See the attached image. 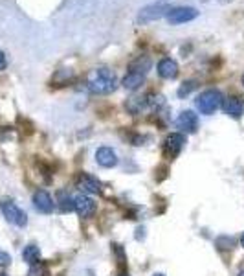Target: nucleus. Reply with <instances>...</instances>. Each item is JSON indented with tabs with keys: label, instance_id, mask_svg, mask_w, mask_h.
I'll return each instance as SVG.
<instances>
[{
	"label": "nucleus",
	"instance_id": "5701e85b",
	"mask_svg": "<svg viewBox=\"0 0 244 276\" xmlns=\"http://www.w3.org/2000/svg\"><path fill=\"white\" fill-rule=\"evenodd\" d=\"M6 66H8V59H6V54H4V52H0V70H4Z\"/></svg>",
	"mask_w": 244,
	"mask_h": 276
},
{
	"label": "nucleus",
	"instance_id": "f8f14e48",
	"mask_svg": "<svg viewBox=\"0 0 244 276\" xmlns=\"http://www.w3.org/2000/svg\"><path fill=\"white\" fill-rule=\"evenodd\" d=\"M96 160H98L99 166H103V168H114L117 164V157L114 153V149L110 147H99L96 151Z\"/></svg>",
	"mask_w": 244,
	"mask_h": 276
},
{
	"label": "nucleus",
	"instance_id": "dca6fc26",
	"mask_svg": "<svg viewBox=\"0 0 244 276\" xmlns=\"http://www.w3.org/2000/svg\"><path fill=\"white\" fill-rule=\"evenodd\" d=\"M22 258L24 262L33 265V263H39V258H41V248L37 245H28V247H24L22 250Z\"/></svg>",
	"mask_w": 244,
	"mask_h": 276
},
{
	"label": "nucleus",
	"instance_id": "1a4fd4ad",
	"mask_svg": "<svg viewBox=\"0 0 244 276\" xmlns=\"http://www.w3.org/2000/svg\"><path fill=\"white\" fill-rule=\"evenodd\" d=\"M184 144H186V136L180 135V133H171L169 136H167V140H165V155L167 157H171V159H174L176 155L182 151Z\"/></svg>",
	"mask_w": 244,
	"mask_h": 276
},
{
	"label": "nucleus",
	"instance_id": "f257e3e1",
	"mask_svg": "<svg viewBox=\"0 0 244 276\" xmlns=\"http://www.w3.org/2000/svg\"><path fill=\"white\" fill-rule=\"evenodd\" d=\"M86 89L94 94H110L116 89V74L108 68H96L86 76Z\"/></svg>",
	"mask_w": 244,
	"mask_h": 276
},
{
	"label": "nucleus",
	"instance_id": "c85d7f7f",
	"mask_svg": "<svg viewBox=\"0 0 244 276\" xmlns=\"http://www.w3.org/2000/svg\"><path fill=\"white\" fill-rule=\"evenodd\" d=\"M0 276H6V274H0Z\"/></svg>",
	"mask_w": 244,
	"mask_h": 276
},
{
	"label": "nucleus",
	"instance_id": "2eb2a0df",
	"mask_svg": "<svg viewBox=\"0 0 244 276\" xmlns=\"http://www.w3.org/2000/svg\"><path fill=\"white\" fill-rule=\"evenodd\" d=\"M127 111L129 113H132V114H140L143 109H147V99H145V96H134V98H131L127 102Z\"/></svg>",
	"mask_w": 244,
	"mask_h": 276
},
{
	"label": "nucleus",
	"instance_id": "a211bd4d",
	"mask_svg": "<svg viewBox=\"0 0 244 276\" xmlns=\"http://www.w3.org/2000/svg\"><path fill=\"white\" fill-rule=\"evenodd\" d=\"M59 206H61L63 212H72L75 208L74 197H70L66 192H59Z\"/></svg>",
	"mask_w": 244,
	"mask_h": 276
},
{
	"label": "nucleus",
	"instance_id": "cd10ccee",
	"mask_svg": "<svg viewBox=\"0 0 244 276\" xmlns=\"http://www.w3.org/2000/svg\"><path fill=\"white\" fill-rule=\"evenodd\" d=\"M242 83H244V78H242Z\"/></svg>",
	"mask_w": 244,
	"mask_h": 276
},
{
	"label": "nucleus",
	"instance_id": "9b49d317",
	"mask_svg": "<svg viewBox=\"0 0 244 276\" xmlns=\"http://www.w3.org/2000/svg\"><path fill=\"white\" fill-rule=\"evenodd\" d=\"M158 74L160 78H164V80H174L176 76H178V65L174 59L171 57H165L162 61L158 63Z\"/></svg>",
	"mask_w": 244,
	"mask_h": 276
},
{
	"label": "nucleus",
	"instance_id": "412c9836",
	"mask_svg": "<svg viewBox=\"0 0 244 276\" xmlns=\"http://www.w3.org/2000/svg\"><path fill=\"white\" fill-rule=\"evenodd\" d=\"M195 87H197V85H195V81H186V83H184L182 87L178 89V96H180V98L188 96V94L191 92V90L195 89Z\"/></svg>",
	"mask_w": 244,
	"mask_h": 276
},
{
	"label": "nucleus",
	"instance_id": "20e7f679",
	"mask_svg": "<svg viewBox=\"0 0 244 276\" xmlns=\"http://www.w3.org/2000/svg\"><path fill=\"white\" fill-rule=\"evenodd\" d=\"M33 206L41 214H52L53 208H55V203H53L52 195L46 190H37V192L33 193Z\"/></svg>",
	"mask_w": 244,
	"mask_h": 276
},
{
	"label": "nucleus",
	"instance_id": "393cba45",
	"mask_svg": "<svg viewBox=\"0 0 244 276\" xmlns=\"http://www.w3.org/2000/svg\"><path fill=\"white\" fill-rule=\"evenodd\" d=\"M237 276H244V271H240V272H239V274H237Z\"/></svg>",
	"mask_w": 244,
	"mask_h": 276
},
{
	"label": "nucleus",
	"instance_id": "7ed1b4c3",
	"mask_svg": "<svg viewBox=\"0 0 244 276\" xmlns=\"http://www.w3.org/2000/svg\"><path fill=\"white\" fill-rule=\"evenodd\" d=\"M0 210H2L4 217L10 221L11 225L26 227V223H28V215H26V212L20 210L19 206L15 205L13 201H10V199H2V201H0Z\"/></svg>",
	"mask_w": 244,
	"mask_h": 276
},
{
	"label": "nucleus",
	"instance_id": "6e6552de",
	"mask_svg": "<svg viewBox=\"0 0 244 276\" xmlns=\"http://www.w3.org/2000/svg\"><path fill=\"white\" fill-rule=\"evenodd\" d=\"M74 210L81 215V217H90V215H94L96 212V203L90 199L88 195H77L74 197Z\"/></svg>",
	"mask_w": 244,
	"mask_h": 276
},
{
	"label": "nucleus",
	"instance_id": "b1692460",
	"mask_svg": "<svg viewBox=\"0 0 244 276\" xmlns=\"http://www.w3.org/2000/svg\"><path fill=\"white\" fill-rule=\"evenodd\" d=\"M240 243H242V247H244V234L240 236Z\"/></svg>",
	"mask_w": 244,
	"mask_h": 276
},
{
	"label": "nucleus",
	"instance_id": "9d476101",
	"mask_svg": "<svg viewBox=\"0 0 244 276\" xmlns=\"http://www.w3.org/2000/svg\"><path fill=\"white\" fill-rule=\"evenodd\" d=\"M176 126H178V129H182L186 133H195L198 127L197 114L193 113V111H184L178 116V120H176Z\"/></svg>",
	"mask_w": 244,
	"mask_h": 276
},
{
	"label": "nucleus",
	"instance_id": "bb28decb",
	"mask_svg": "<svg viewBox=\"0 0 244 276\" xmlns=\"http://www.w3.org/2000/svg\"><path fill=\"white\" fill-rule=\"evenodd\" d=\"M121 276H129V274H121Z\"/></svg>",
	"mask_w": 244,
	"mask_h": 276
},
{
	"label": "nucleus",
	"instance_id": "f03ea898",
	"mask_svg": "<svg viewBox=\"0 0 244 276\" xmlns=\"http://www.w3.org/2000/svg\"><path fill=\"white\" fill-rule=\"evenodd\" d=\"M195 105H197V109L202 114H213L217 109H221L222 105H224V98H222L221 90L209 89V90H204V92L198 96Z\"/></svg>",
	"mask_w": 244,
	"mask_h": 276
},
{
	"label": "nucleus",
	"instance_id": "4468645a",
	"mask_svg": "<svg viewBox=\"0 0 244 276\" xmlns=\"http://www.w3.org/2000/svg\"><path fill=\"white\" fill-rule=\"evenodd\" d=\"M145 81V76L143 74H138V72H129L125 78H123V87L127 90H136L140 89L141 85Z\"/></svg>",
	"mask_w": 244,
	"mask_h": 276
},
{
	"label": "nucleus",
	"instance_id": "423d86ee",
	"mask_svg": "<svg viewBox=\"0 0 244 276\" xmlns=\"http://www.w3.org/2000/svg\"><path fill=\"white\" fill-rule=\"evenodd\" d=\"M75 186L79 188L85 195L86 193H99L101 192V184H99V181L88 173H81L79 177H77V181H75Z\"/></svg>",
	"mask_w": 244,
	"mask_h": 276
},
{
	"label": "nucleus",
	"instance_id": "aec40b11",
	"mask_svg": "<svg viewBox=\"0 0 244 276\" xmlns=\"http://www.w3.org/2000/svg\"><path fill=\"white\" fill-rule=\"evenodd\" d=\"M28 276H46V267L43 263H33L28 271Z\"/></svg>",
	"mask_w": 244,
	"mask_h": 276
},
{
	"label": "nucleus",
	"instance_id": "39448f33",
	"mask_svg": "<svg viewBox=\"0 0 244 276\" xmlns=\"http://www.w3.org/2000/svg\"><path fill=\"white\" fill-rule=\"evenodd\" d=\"M198 11L195 8H173V10L167 13V20L171 24H182L189 22V20L197 19Z\"/></svg>",
	"mask_w": 244,
	"mask_h": 276
},
{
	"label": "nucleus",
	"instance_id": "4be33fe9",
	"mask_svg": "<svg viewBox=\"0 0 244 276\" xmlns=\"http://www.w3.org/2000/svg\"><path fill=\"white\" fill-rule=\"evenodd\" d=\"M11 263V256L8 253H4V250H0V267H6Z\"/></svg>",
	"mask_w": 244,
	"mask_h": 276
},
{
	"label": "nucleus",
	"instance_id": "6ab92c4d",
	"mask_svg": "<svg viewBox=\"0 0 244 276\" xmlns=\"http://www.w3.org/2000/svg\"><path fill=\"white\" fill-rule=\"evenodd\" d=\"M145 99H147V107L149 109H160L165 103L162 94H145Z\"/></svg>",
	"mask_w": 244,
	"mask_h": 276
},
{
	"label": "nucleus",
	"instance_id": "0eeeda50",
	"mask_svg": "<svg viewBox=\"0 0 244 276\" xmlns=\"http://www.w3.org/2000/svg\"><path fill=\"white\" fill-rule=\"evenodd\" d=\"M169 11H171L169 6H164V4L149 6V8H145V10H141L138 20H140V22H150V20H155V19H162V17L167 15Z\"/></svg>",
	"mask_w": 244,
	"mask_h": 276
},
{
	"label": "nucleus",
	"instance_id": "a878e982",
	"mask_svg": "<svg viewBox=\"0 0 244 276\" xmlns=\"http://www.w3.org/2000/svg\"><path fill=\"white\" fill-rule=\"evenodd\" d=\"M152 276H164V274H152Z\"/></svg>",
	"mask_w": 244,
	"mask_h": 276
},
{
	"label": "nucleus",
	"instance_id": "f3484780",
	"mask_svg": "<svg viewBox=\"0 0 244 276\" xmlns=\"http://www.w3.org/2000/svg\"><path fill=\"white\" fill-rule=\"evenodd\" d=\"M149 68H150V59H149V57H145V56L138 57L136 61L131 65V72H138V74H143V76L149 72Z\"/></svg>",
	"mask_w": 244,
	"mask_h": 276
},
{
	"label": "nucleus",
	"instance_id": "ddd939ff",
	"mask_svg": "<svg viewBox=\"0 0 244 276\" xmlns=\"http://www.w3.org/2000/svg\"><path fill=\"white\" fill-rule=\"evenodd\" d=\"M224 111L228 116L231 118H240L244 114V103L240 102L237 96H231L224 102Z\"/></svg>",
	"mask_w": 244,
	"mask_h": 276
}]
</instances>
